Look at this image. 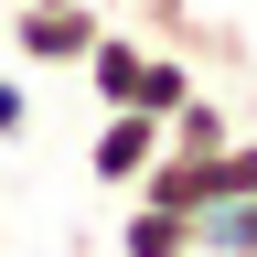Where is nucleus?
I'll return each instance as SVG.
<instances>
[{
	"label": "nucleus",
	"instance_id": "f257e3e1",
	"mask_svg": "<svg viewBox=\"0 0 257 257\" xmlns=\"http://www.w3.org/2000/svg\"><path fill=\"white\" fill-rule=\"evenodd\" d=\"M96 32H107L96 0H22V11H11V54H22V64H64V75H75Z\"/></svg>",
	"mask_w": 257,
	"mask_h": 257
},
{
	"label": "nucleus",
	"instance_id": "39448f33",
	"mask_svg": "<svg viewBox=\"0 0 257 257\" xmlns=\"http://www.w3.org/2000/svg\"><path fill=\"white\" fill-rule=\"evenodd\" d=\"M193 257H257V193H225L193 214Z\"/></svg>",
	"mask_w": 257,
	"mask_h": 257
},
{
	"label": "nucleus",
	"instance_id": "7ed1b4c3",
	"mask_svg": "<svg viewBox=\"0 0 257 257\" xmlns=\"http://www.w3.org/2000/svg\"><path fill=\"white\" fill-rule=\"evenodd\" d=\"M140 64H150V32H140V22H107V32L86 43L75 75L96 86V107H128V96H140Z\"/></svg>",
	"mask_w": 257,
	"mask_h": 257
},
{
	"label": "nucleus",
	"instance_id": "f03ea898",
	"mask_svg": "<svg viewBox=\"0 0 257 257\" xmlns=\"http://www.w3.org/2000/svg\"><path fill=\"white\" fill-rule=\"evenodd\" d=\"M150 161H161V118H150V107H96V140H86V172H96V182L128 193Z\"/></svg>",
	"mask_w": 257,
	"mask_h": 257
},
{
	"label": "nucleus",
	"instance_id": "0eeeda50",
	"mask_svg": "<svg viewBox=\"0 0 257 257\" xmlns=\"http://www.w3.org/2000/svg\"><path fill=\"white\" fill-rule=\"evenodd\" d=\"M193 96V64H182V43H150V64H140V96H128V107H150V118H172Z\"/></svg>",
	"mask_w": 257,
	"mask_h": 257
},
{
	"label": "nucleus",
	"instance_id": "423d86ee",
	"mask_svg": "<svg viewBox=\"0 0 257 257\" xmlns=\"http://www.w3.org/2000/svg\"><path fill=\"white\" fill-rule=\"evenodd\" d=\"M225 140H236V107H225V96H204V86L161 118V150H225Z\"/></svg>",
	"mask_w": 257,
	"mask_h": 257
},
{
	"label": "nucleus",
	"instance_id": "6e6552de",
	"mask_svg": "<svg viewBox=\"0 0 257 257\" xmlns=\"http://www.w3.org/2000/svg\"><path fill=\"white\" fill-rule=\"evenodd\" d=\"M22 128H32V86H22V75H0V140H22Z\"/></svg>",
	"mask_w": 257,
	"mask_h": 257
},
{
	"label": "nucleus",
	"instance_id": "20e7f679",
	"mask_svg": "<svg viewBox=\"0 0 257 257\" xmlns=\"http://www.w3.org/2000/svg\"><path fill=\"white\" fill-rule=\"evenodd\" d=\"M118 257H193V214L140 204V193H128V214H118Z\"/></svg>",
	"mask_w": 257,
	"mask_h": 257
}]
</instances>
